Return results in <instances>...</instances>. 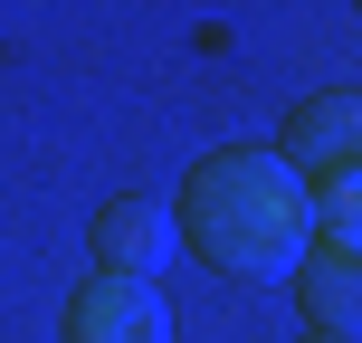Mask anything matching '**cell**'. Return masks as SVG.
<instances>
[{
    "label": "cell",
    "instance_id": "obj_1",
    "mask_svg": "<svg viewBox=\"0 0 362 343\" xmlns=\"http://www.w3.org/2000/svg\"><path fill=\"white\" fill-rule=\"evenodd\" d=\"M172 238L219 277H286L315 248V191L276 153H200L172 200Z\"/></svg>",
    "mask_w": 362,
    "mask_h": 343
},
{
    "label": "cell",
    "instance_id": "obj_2",
    "mask_svg": "<svg viewBox=\"0 0 362 343\" xmlns=\"http://www.w3.org/2000/svg\"><path fill=\"white\" fill-rule=\"evenodd\" d=\"M353 144H362V105L344 86H325V95H305V105L286 115L276 163L305 181V191H334V181H353Z\"/></svg>",
    "mask_w": 362,
    "mask_h": 343
},
{
    "label": "cell",
    "instance_id": "obj_3",
    "mask_svg": "<svg viewBox=\"0 0 362 343\" xmlns=\"http://www.w3.org/2000/svg\"><path fill=\"white\" fill-rule=\"evenodd\" d=\"M67 343H172V306L144 277H105L95 267L67 296Z\"/></svg>",
    "mask_w": 362,
    "mask_h": 343
},
{
    "label": "cell",
    "instance_id": "obj_4",
    "mask_svg": "<svg viewBox=\"0 0 362 343\" xmlns=\"http://www.w3.org/2000/svg\"><path fill=\"white\" fill-rule=\"evenodd\" d=\"M172 210L163 200H144V191H115L105 210H95V257H105V277H144V286H163V267H172Z\"/></svg>",
    "mask_w": 362,
    "mask_h": 343
},
{
    "label": "cell",
    "instance_id": "obj_5",
    "mask_svg": "<svg viewBox=\"0 0 362 343\" xmlns=\"http://www.w3.org/2000/svg\"><path fill=\"white\" fill-rule=\"evenodd\" d=\"M296 296H305V325L315 334H353V315H362V257L315 238L305 267H296Z\"/></svg>",
    "mask_w": 362,
    "mask_h": 343
},
{
    "label": "cell",
    "instance_id": "obj_6",
    "mask_svg": "<svg viewBox=\"0 0 362 343\" xmlns=\"http://www.w3.org/2000/svg\"><path fill=\"white\" fill-rule=\"evenodd\" d=\"M296 343H353V334H296Z\"/></svg>",
    "mask_w": 362,
    "mask_h": 343
}]
</instances>
